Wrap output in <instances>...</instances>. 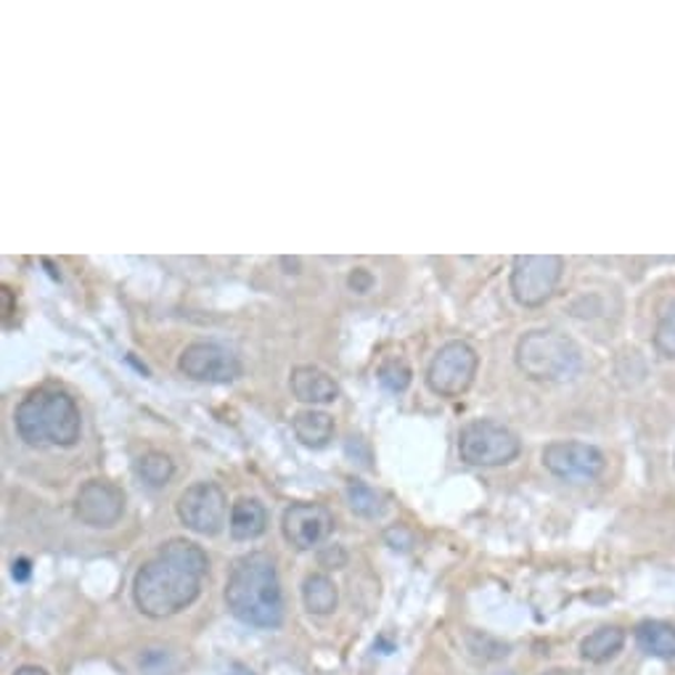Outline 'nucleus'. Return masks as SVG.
Listing matches in <instances>:
<instances>
[{
    "instance_id": "nucleus-2",
    "label": "nucleus",
    "mask_w": 675,
    "mask_h": 675,
    "mask_svg": "<svg viewBox=\"0 0 675 675\" xmlns=\"http://www.w3.org/2000/svg\"><path fill=\"white\" fill-rule=\"evenodd\" d=\"M225 604L233 617L254 628L271 631L284 623V596L271 556L258 551L233 564L225 583Z\"/></svg>"
},
{
    "instance_id": "nucleus-19",
    "label": "nucleus",
    "mask_w": 675,
    "mask_h": 675,
    "mask_svg": "<svg viewBox=\"0 0 675 675\" xmlns=\"http://www.w3.org/2000/svg\"><path fill=\"white\" fill-rule=\"evenodd\" d=\"M347 504L357 516H363V520H376V516L384 514L382 493L363 485V482H353V485L347 487Z\"/></svg>"
},
{
    "instance_id": "nucleus-21",
    "label": "nucleus",
    "mask_w": 675,
    "mask_h": 675,
    "mask_svg": "<svg viewBox=\"0 0 675 675\" xmlns=\"http://www.w3.org/2000/svg\"><path fill=\"white\" fill-rule=\"evenodd\" d=\"M466 646H470V652L480 659H504L508 654V644L480 631H472L470 636H466Z\"/></svg>"
},
{
    "instance_id": "nucleus-29",
    "label": "nucleus",
    "mask_w": 675,
    "mask_h": 675,
    "mask_svg": "<svg viewBox=\"0 0 675 675\" xmlns=\"http://www.w3.org/2000/svg\"><path fill=\"white\" fill-rule=\"evenodd\" d=\"M541 675H581L575 671H562V667H556V671H548V673H541Z\"/></svg>"
},
{
    "instance_id": "nucleus-3",
    "label": "nucleus",
    "mask_w": 675,
    "mask_h": 675,
    "mask_svg": "<svg viewBox=\"0 0 675 675\" xmlns=\"http://www.w3.org/2000/svg\"><path fill=\"white\" fill-rule=\"evenodd\" d=\"M19 437L34 447H72L80 440V409L74 397L53 387L32 390L13 411Z\"/></svg>"
},
{
    "instance_id": "nucleus-9",
    "label": "nucleus",
    "mask_w": 675,
    "mask_h": 675,
    "mask_svg": "<svg viewBox=\"0 0 675 675\" xmlns=\"http://www.w3.org/2000/svg\"><path fill=\"white\" fill-rule=\"evenodd\" d=\"M175 508L183 525L199 535H218L229 516V501L215 482H197L185 487Z\"/></svg>"
},
{
    "instance_id": "nucleus-7",
    "label": "nucleus",
    "mask_w": 675,
    "mask_h": 675,
    "mask_svg": "<svg viewBox=\"0 0 675 675\" xmlns=\"http://www.w3.org/2000/svg\"><path fill=\"white\" fill-rule=\"evenodd\" d=\"M480 357L470 342L453 340L443 344L426 369V387L440 397H459L472 387Z\"/></svg>"
},
{
    "instance_id": "nucleus-25",
    "label": "nucleus",
    "mask_w": 675,
    "mask_h": 675,
    "mask_svg": "<svg viewBox=\"0 0 675 675\" xmlns=\"http://www.w3.org/2000/svg\"><path fill=\"white\" fill-rule=\"evenodd\" d=\"M350 289H353V292H357V294H366L371 286H374V275H371L366 268H357V271H353L350 273Z\"/></svg>"
},
{
    "instance_id": "nucleus-5",
    "label": "nucleus",
    "mask_w": 675,
    "mask_h": 675,
    "mask_svg": "<svg viewBox=\"0 0 675 675\" xmlns=\"http://www.w3.org/2000/svg\"><path fill=\"white\" fill-rule=\"evenodd\" d=\"M522 443L512 430L491 419H477L459 432V456L470 466H506L520 456Z\"/></svg>"
},
{
    "instance_id": "nucleus-8",
    "label": "nucleus",
    "mask_w": 675,
    "mask_h": 675,
    "mask_svg": "<svg viewBox=\"0 0 675 675\" xmlns=\"http://www.w3.org/2000/svg\"><path fill=\"white\" fill-rule=\"evenodd\" d=\"M543 466L556 480L570 485H591L604 474L607 459L596 445L581 443V440H554L543 447Z\"/></svg>"
},
{
    "instance_id": "nucleus-16",
    "label": "nucleus",
    "mask_w": 675,
    "mask_h": 675,
    "mask_svg": "<svg viewBox=\"0 0 675 675\" xmlns=\"http://www.w3.org/2000/svg\"><path fill=\"white\" fill-rule=\"evenodd\" d=\"M638 649L657 659H675V625L663 619H644L636 628Z\"/></svg>"
},
{
    "instance_id": "nucleus-4",
    "label": "nucleus",
    "mask_w": 675,
    "mask_h": 675,
    "mask_svg": "<svg viewBox=\"0 0 675 675\" xmlns=\"http://www.w3.org/2000/svg\"><path fill=\"white\" fill-rule=\"evenodd\" d=\"M516 366L533 382H570L583 371V353L573 336L535 329L516 342Z\"/></svg>"
},
{
    "instance_id": "nucleus-10",
    "label": "nucleus",
    "mask_w": 675,
    "mask_h": 675,
    "mask_svg": "<svg viewBox=\"0 0 675 675\" xmlns=\"http://www.w3.org/2000/svg\"><path fill=\"white\" fill-rule=\"evenodd\" d=\"M178 369L194 382L229 384L241 376V363L233 350L218 342H194L178 357Z\"/></svg>"
},
{
    "instance_id": "nucleus-28",
    "label": "nucleus",
    "mask_w": 675,
    "mask_h": 675,
    "mask_svg": "<svg viewBox=\"0 0 675 675\" xmlns=\"http://www.w3.org/2000/svg\"><path fill=\"white\" fill-rule=\"evenodd\" d=\"M13 675H48L43 667H38V665H24V667H19L17 673Z\"/></svg>"
},
{
    "instance_id": "nucleus-27",
    "label": "nucleus",
    "mask_w": 675,
    "mask_h": 675,
    "mask_svg": "<svg viewBox=\"0 0 675 675\" xmlns=\"http://www.w3.org/2000/svg\"><path fill=\"white\" fill-rule=\"evenodd\" d=\"M11 575H13V581L24 583L27 577H30V560H17V562H13Z\"/></svg>"
},
{
    "instance_id": "nucleus-26",
    "label": "nucleus",
    "mask_w": 675,
    "mask_h": 675,
    "mask_svg": "<svg viewBox=\"0 0 675 675\" xmlns=\"http://www.w3.org/2000/svg\"><path fill=\"white\" fill-rule=\"evenodd\" d=\"M344 562H347V554H344V551L340 546H332V548L323 551V554H321L323 567L340 570V567H344Z\"/></svg>"
},
{
    "instance_id": "nucleus-24",
    "label": "nucleus",
    "mask_w": 675,
    "mask_h": 675,
    "mask_svg": "<svg viewBox=\"0 0 675 675\" xmlns=\"http://www.w3.org/2000/svg\"><path fill=\"white\" fill-rule=\"evenodd\" d=\"M138 665H141V671L147 675H172L175 657H172V652L162 649V646H151V649L138 657Z\"/></svg>"
},
{
    "instance_id": "nucleus-12",
    "label": "nucleus",
    "mask_w": 675,
    "mask_h": 675,
    "mask_svg": "<svg viewBox=\"0 0 675 675\" xmlns=\"http://www.w3.org/2000/svg\"><path fill=\"white\" fill-rule=\"evenodd\" d=\"M281 530L294 548L310 551L332 535L334 516L321 504H294L284 512Z\"/></svg>"
},
{
    "instance_id": "nucleus-23",
    "label": "nucleus",
    "mask_w": 675,
    "mask_h": 675,
    "mask_svg": "<svg viewBox=\"0 0 675 675\" xmlns=\"http://www.w3.org/2000/svg\"><path fill=\"white\" fill-rule=\"evenodd\" d=\"M652 340H654V347H657L659 355L675 357V308L665 310V313L659 315Z\"/></svg>"
},
{
    "instance_id": "nucleus-11",
    "label": "nucleus",
    "mask_w": 675,
    "mask_h": 675,
    "mask_svg": "<svg viewBox=\"0 0 675 675\" xmlns=\"http://www.w3.org/2000/svg\"><path fill=\"white\" fill-rule=\"evenodd\" d=\"M74 512H78L80 522H85L88 527H114L122 520V512H125V495L112 482L91 480L80 487Z\"/></svg>"
},
{
    "instance_id": "nucleus-6",
    "label": "nucleus",
    "mask_w": 675,
    "mask_h": 675,
    "mask_svg": "<svg viewBox=\"0 0 675 675\" xmlns=\"http://www.w3.org/2000/svg\"><path fill=\"white\" fill-rule=\"evenodd\" d=\"M564 275V260L560 254H520L512 265L514 300L525 308H538L551 300Z\"/></svg>"
},
{
    "instance_id": "nucleus-17",
    "label": "nucleus",
    "mask_w": 675,
    "mask_h": 675,
    "mask_svg": "<svg viewBox=\"0 0 675 675\" xmlns=\"http://www.w3.org/2000/svg\"><path fill=\"white\" fill-rule=\"evenodd\" d=\"M292 426L300 443L308 447H326L334 437V419L323 411H300Z\"/></svg>"
},
{
    "instance_id": "nucleus-1",
    "label": "nucleus",
    "mask_w": 675,
    "mask_h": 675,
    "mask_svg": "<svg viewBox=\"0 0 675 675\" xmlns=\"http://www.w3.org/2000/svg\"><path fill=\"white\" fill-rule=\"evenodd\" d=\"M210 560L197 543L175 538L138 570L133 598L147 617L164 619L197 602Z\"/></svg>"
},
{
    "instance_id": "nucleus-14",
    "label": "nucleus",
    "mask_w": 675,
    "mask_h": 675,
    "mask_svg": "<svg viewBox=\"0 0 675 675\" xmlns=\"http://www.w3.org/2000/svg\"><path fill=\"white\" fill-rule=\"evenodd\" d=\"M231 535L236 541H254L265 533L268 512L258 498H239L231 506Z\"/></svg>"
},
{
    "instance_id": "nucleus-13",
    "label": "nucleus",
    "mask_w": 675,
    "mask_h": 675,
    "mask_svg": "<svg viewBox=\"0 0 675 675\" xmlns=\"http://www.w3.org/2000/svg\"><path fill=\"white\" fill-rule=\"evenodd\" d=\"M289 387H292L294 397H298L300 403H310V405H326L340 397V387H336L334 379L329 376L326 371L315 366L292 369Z\"/></svg>"
},
{
    "instance_id": "nucleus-22",
    "label": "nucleus",
    "mask_w": 675,
    "mask_h": 675,
    "mask_svg": "<svg viewBox=\"0 0 675 675\" xmlns=\"http://www.w3.org/2000/svg\"><path fill=\"white\" fill-rule=\"evenodd\" d=\"M411 366L401 357H392V361L382 363V369H379V382L384 384L390 392H403L409 390L411 384Z\"/></svg>"
},
{
    "instance_id": "nucleus-15",
    "label": "nucleus",
    "mask_w": 675,
    "mask_h": 675,
    "mask_svg": "<svg viewBox=\"0 0 675 675\" xmlns=\"http://www.w3.org/2000/svg\"><path fill=\"white\" fill-rule=\"evenodd\" d=\"M625 646V631L617 628V625H602V628H596L594 633H588V636L581 642V657L585 663H609L612 657H617L619 652H623Z\"/></svg>"
},
{
    "instance_id": "nucleus-18",
    "label": "nucleus",
    "mask_w": 675,
    "mask_h": 675,
    "mask_svg": "<svg viewBox=\"0 0 675 675\" xmlns=\"http://www.w3.org/2000/svg\"><path fill=\"white\" fill-rule=\"evenodd\" d=\"M302 602H305V609L310 615H332L336 609V602H340V594H336V585L329 575H308L305 583H302Z\"/></svg>"
},
{
    "instance_id": "nucleus-20",
    "label": "nucleus",
    "mask_w": 675,
    "mask_h": 675,
    "mask_svg": "<svg viewBox=\"0 0 675 675\" xmlns=\"http://www.w3.org/2000/svg\"><path fill=\"white\" fill-rule=\"evenodd\" d=\"M138 474H141V480L147 482L149 487H162L168 485L172 474H175V464H172L170 456H164V453L151 451L138 461Z\"/></svg>"
}]
</instances>
